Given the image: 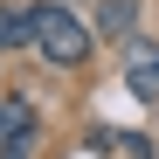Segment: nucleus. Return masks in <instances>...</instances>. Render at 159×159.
I'll use <instances>...</instances> for the list:
<instances>
[{
  "label": "nucleus",
  "mask_w": 159,
  "mask_h": 159,
  "mask_svg": "<svg viewBox=\"0 0 159 159\" xmlns=\"http://www.w3.org/2000/svg\"><path fill=\"white\" fill-rule=\"evenodd\" d=\"M28 42L42 48L48 62H62V69H76L90 56V35H83V21H76L62 0H42V7H28Z\"/></svg>",
  "instance_id": "nucleus-1"
},
{
  "label": "nucleus",
  "mask_w": 159,
  "mask_h": 159,
  "mask_svg": "<svg viewBox=\"0 0 159 159\" xmlns=\"http://www.w3.org/2000/svg\"><path fill=\"white\" fill-rule=\"evenodd\" d=\"M125 83L139 90L145 104L159 97V42H145V35H125Z\"/></svg>",
  "instance_id": "nucleus-2"
},
{
  "label": "nucleus",
  "mask_w": 159,
  "mask_h": 159,
  "mask_svg": "<svg viewBox=\"0 0 159 159\" xmlns=\"http://www.w3.org/2000/svg\"><path fill=\"white\" fill-rule=\"evenodd\" d=\"M97 21H104V35H139V0H104V7H97Z\"/></svg>",
  "instance_id": "nucleus-3"
},
{
  "label": "nucleus",
  "mask_w": 159,
  "mask_h": 159,
  "mask_svg": "<svg viewBox=\"0 0 159 159\" xmlns=\"http://www.w3.org/2000/svg\"><path fill=\"white\" fill-rule=\"evenodd\" d=\"M35 139H42L35 118H28V125H14V131H0V159H35Z\"/></svg>",
  "instance_id": "nucleus-4"
},
{
  "label": "nucleus",
  "mask_w": 159,
  "mask_h": 159,
  "mask_svg": "<svg viewBox=\"0 0 159 159\" xmlns=\"http://www.w3.org/2000/svg\"><path fill=\"white\" fill-rule=\"evenodd\" d=\"M14 42H28V14H7V7H0V48H14Z\"/></svg>",
  "instance_id": "nucleus-5"
}]
</instances>
